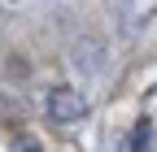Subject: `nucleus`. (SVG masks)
<instances>
[{"label": "nucleus", "instance_id": "f257e3e1", "mask_svg": "<svg viewBox=\"0 0 157 152\" xmlns=\"http://www.w3.org/2000/svg\"><path fill=\"white\" fill-rule=\"evenodd\" d=\"M87 113V96L74 87H52L48 91V118L52 122H78Z\"/></svg>", "mask_w": 157, "mask_h": 152}, {"label": "nucleus", "instance_id": "f03ea898", "mask_svg": "<svg viewBox=\"0 0 157 152\" xmlns=\"http://www.w3.org/2000/svg\"><path fill=\"white\" fill-rule=\"evenodd\" d=\"M148 143H153V126L148 122H135V130H131V139H127L122 152H148Z\"/></svg>", "mask_w": 157, "mask_h": 152}, {"label": "nucleus", "instance_id": "7ed1b4c3", "mask_svg": "<svg viewBox=\"0 0 157 152\" xmlns=\"http://www.w3.org/2000/svg\"><path fill=\"white\" fill-rule=\"evenodd\" d=\"M17 152H35V148H31V143H26V139H17Z\"/></svg>", "mask_w": 157, "mask_h": 152}]
</instances>
